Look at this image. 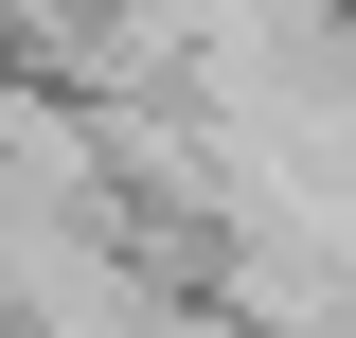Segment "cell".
Instances as JSON below:
<instances>
[]
</instances>
